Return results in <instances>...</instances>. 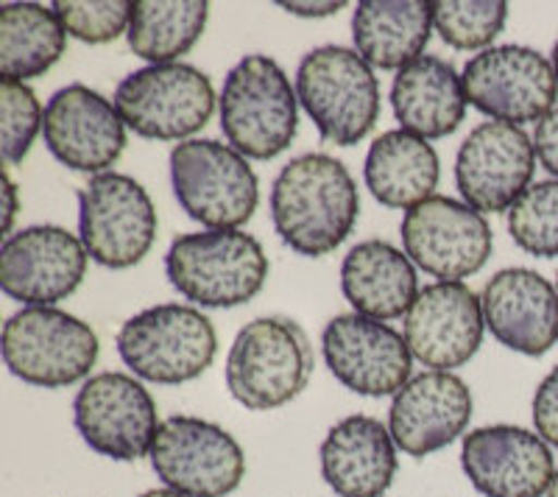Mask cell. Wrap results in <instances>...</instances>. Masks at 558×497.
Returning <instances> with one entry per match:
<instances>
[{
  "mask_svg": "<svg viewBox=\"0 0 558 497\" xmlns=\"http://www.w3.org/2000/svg\"><path fill=\"white\" fill-rule=\"evenodd\" d=\"M361 216V193L341 160L302 154L277 173L271 185V221L279 241L302 257L336 252Z\"/></svg>",
  "mask_w": 558,
  "mask_h": 497,
  "instance_id": "6da1fadb",
  "label": "cell"
},
{
  "mask_svg": "<svg viewBox=\"0 0 558 497\" xmlns=\"http://www.w3.org/2000/svg\"><path fill=\"white\" fill-rule=\"evenodd\" d=\"M221 132L246 160H274L299 129V96L271 57L252 53L227 73L218 98Z\"/></svg>",
  "mask_w": 558,
  "mask_h": 497,
  "instance_id": "7a4b0ae2",
  "label": "cell"
},
{
  "mask_svg": "<svg viewBox=\"0 0 558 497\" xmlns=\"http://www.w3.org/2000/svg\"><path fill=\"white\" fill-rule=\"evenodd\" d=\"M316 352L302 325L263 316L243 327L227 355V389L248 411H274L311 383Z\"/></svg>",
  "mask_w": 558,
  "mask_h": 497,
  "instance_id": "3957f363",
  "label": "cell"
},
{
  "mask_svg": "<svg viewBox=\"0 0 558 497\" xmlns=\"http://www.w3.org/2000/svg\"><path fill=\"white\" fill-rule=\"evenodd\" d=\"M168 282L202 307H238L252 302L268 280L260 241L241 230L187 232L166 255Z\"/></svg>",
  "mask_w": 558,
  "mask_h": 497,
  "instance_id": "277c9868",
  "label": "cell"
},
{
  "mask_svg": "<svg viewBox=\"0 0 558 497\" xmlns=\"http://www.w3.org/2000/svg\"><path fill=\"white\" fill-rule=\"evenodd\" d=\"M296 96L322 141L347 148L375 129L380 82L363 57L343 45L313 48L296 68Z\"/></svg>",
  "mask_w": 558,
  "mask_h": 497,
  "instance_id": "5b68a950",
  "label": "cell"
},
{
  "mask_svg": "<svg viewBox=\"0 0 558 497\" xmlns=\"http://www.w3.org/2000/svg\"><path fill=\"white\" fill-rule=\"evenodd\" d=\"M118 352L140 380L179 386L202 377L218 352V332L202 311L166 302L134 313L118 330Z\"/></svg>",
  "mask_w": 558,
  "mask_h": 497,
  "instance_id": "8992f818",
  "label": "cell"
},
{
  "mask_svg": "<svg viewBox=\"0 0 558 497\" xmlns=\"http://www.w3.org/2000/svg\"><path fill=\"white\" fill-rule=\"evenodd\" d=\"M171 185L179 207L209 230H238L260 205L257 173L246 157L209 137L173 146Z\"/></svg>",
  "mask_w": 558,
  "mask_h": 497,
  "instance_id": "52a82bcc",
  "label": "cell"
},
{
  "mask_svg": "<svg viewBox=\"0 0 558 497\" xmlns=\"http://www.w3.org/2000/svg\"><path fill=\"white\" fill-rule=\"evenodd\" d=\"M96 330L59 307H23L3 325V361L28 386L62 389L84 380L96 366Z\"/></svg>",
  "mask_w": 558,
  "mask_h": 497,
  "instance_id": "ba28073f",
  "label": "cell"
},
{
  "mask_svg": "<svg viewBox=\"0 0 558 497\" xmlns=\"http://www.w3.org/2000/svg\"><path fill=\"white\" fill-rule=\"evenodd\" d=\"M114 107L140 137L184 143L213 118L216 89L193 64H146L118 84Z\"/></svg>",
  "mask_w": 558,
  "mask_h": 497,
  "instance_id": "9c48e42d",
  "label": "cell"
},
{
  "mask_svg": "<svg viewBox=\"0 0 558 497\" xmlns=\"http://www.w3.org/2000/svg\"><path fill=\"white\" fill-rule=\"evenodd\" d=\"M78 238L104 268H132L157 241V210L148 191L126 173H98L78 191Z\"/></svg>",
  "mask_w": 558,
  "mask_h": 497,
  "instance_id": "30bf717a",
  "label": "cell"
},
{
  "mask_svg": "<svg viewBox=\"0 0 558 497\" xmlns=\"http://www.w3.org/2000/svg\"><path fill=\"white\" fill-rule=\"evenodd\" d=\"M148 456L157 478L184 497H227L246 475L235 436L202 416H168Z\"/></svg>",
  "mask_w": 558,
  "mask_h": 497,
  "instance_id": "8fae6325",
  "label": "cell"
},
{
  "mask_svg": "<svg viewBox=\"0 0 558 497\" xmlns=\"http://www.w3.org/2000/svg\"><path fill=\"white\" fill-rule=\"evenodd\" d=\"M466 101L502 123H536L556 107L558 78L553 62L525 45H492L463 64Z\"/></svg>",
  "mask_w": 558,
  "mask_h": 497,
  "instance_id": "7c38bea8",
  "label": "cell"
},
{
  "mask_svg": "<svg viewBox=\"0 0 558 497\" xmlns=\"http://www.w3.org/2000/svg\"><path fill=\"white\" fill-rule=\"evenodd\" d=\"M73 422L84 445L112 461H137L151 453L162 425L151 391L123 372L87 377L73 400Z\"/></svg>",
  "mask_w": 558,
  "mask_h": 497,
  "instance_id": "4fadbf2b",
  "label": "cell"
},
{
  "mask_svg": "<svg viewBox=\"0 0 558 497\" xmlns=\"http://www.w3.org/2000/svg\"><path fill=\"white\" fill-rule=\"evenodd\" d=\"M400 235L413 266L438 277V282L477 275L495 246L483 213L450 196H430L405 210Z\"/></svg>",
  "mask_w": 558,
  "mask_h": 497,
  "instance_id": "5bb4252c",
  "label": "cell"
},
{
  "mask_svg": "<svg viewBox=\"0 0 558 497\" xmlns=\"http://www.w3.org/2000/svg\"><path fill=\"white\" fill-rule=\"evenodd\" d=\"M82 238L53 223L17 230L0 248V288L28 307H53L68 300L87 275Z\"/></svg>",
  "mask_w": 558,
  "mask_h": 497,
  "instance_id": "9a60e30c",
  "label": "cell"
},
{
  "mask_svg": "<svg viewBox=\"0 0 558 497\" xmlns=\"http://www.w3.org/2000/svg\"><path fill=\"white\" fill-rule=\"evenodd\" d=\"M332 377L361 397H388L411 380L413 355L402 332L361 313H341L322 332Z\"/></svg>",
  "mask_w": 558,
  "mask_h": 497,
  "instance_id": "2e32d148",
  "label": "cell"
},
{
  "mask_svg": "<svg viewBox=\"0 0 558 497\" xmlns=\"http://www.w3.org/2000/svg\"><path fill=\"white\" fill-rule=\"evenodd\" d=\"M43 137L64 168L107 173L126 151V123L114 101L87 84H68L45 104Z\"/></svg>",
  "mask_w": 558,
  "mask_h": 497,
  "instance_id": "e0dca14e",
  "label": "cell"
},
{
  "mask_svg": "<svg viewBox=\"0 0 558 497\" xmlns=\"http://www.w3.org/2000/svg\"><path fill=\"white\" fill-rule=\"evenodd\" d=\"M536 148L525 129L486 121L466 134L456 157V185L477 213H506L531 187Z\"/></svg>",
  "mask_w": 558,
  "mask_h": 497,
  "instance_id": "ac0fdd59",
  "label": "cell"
},
{
  "mask_svg": "<svg viewBox=\"0 0 558 497\" xmlns=\"http://www.w3.org/2000/svg\"><path fill=\"white\" fill-rule=\"evenodd\" d=\"M463 475L486 497H542L550 492L556 464L539 434L517 425L470 431L461 445Z\"/></svg>",
  "mask_w": 558,
  "mask_h": 497,
  "instance_id": "d6986e66",
  "label": "cell"
},
{
  "mask_svg": "<svg viewBox=\"0 0 558 497\" xmlns=\"http://www.w3.org/2000/svg\"><path fill=\"white\" fill-rule=\"evenodd\" d=\"M483 305L463 282H433L405 316V341L416 361L450 372L475 357L483 341Z\"/></svg>",
  "mask_w": 558,
  "mask_h": 497,
  "instance_id": "ffe728a7",
  "label": "cell"
},
{
  "mask_svg": "<svg viewBox=\"0 0 558 497\" xmlns=\"http://www.w3.org/2000/svg\"><path fill=\"white\" fill-rule=\"evenodd\" d=\"M472 420L470 386L452 372H422L411 377L391 400L388 431L393 445L405 456H425L445 450L466 431Z\"/></svg>",
  "mask_w": 558,
  "mask_h": 497,
  "instance_id": "44dd1931",
  "label": "cell"
},
{
  "mask_svg": "<svg viewBox=\"0 0 558 497\" xmlns=\"http://www.w3.org/2000/svg\"><path fill=\"white\" fill-rule=\"evenodd\" d=\"M492 336L520 355L539 357L558 344V291L533 268H502L481 293Z\"/></svg>",
  "mask_w": 558,
  "mask_h": 497,
  "instance_id": "7402d4cb",
  "label": "cell"
},
{
  "mask_svg": "<svg viewBox=\"0 0 558 497\" xmlns=\"http://www.w3.org/2000/svg\"><path fill=\"white\" fill-rule=\"evenodd\" d=\"M391 431L380 420L355 414L330 427L322 441V478L338 497H383L397 475Z\"/></svg>",
  "mask_w": 558,
  "mask_h": 497,
  "instance_id": "603a6c76",
  "label": "cell"
},
{
  "mask_svg": "<svg viewBox=\"0 0 558 497\" xmlns=\"http://www.w3.org/2000/svg\"><path fill=\"white\" fill-rule=\"evenodd\" d=\"M463 78L441 57H418L402 68L391 84V107L402 129L425 141L456 132L466 118Z\"/></svg>",
  "mask_w": 558,
  "mask_h": 497,
  "instance_id": "cb8c5ba5",
  "label": "cell"
},
{
  "mask_svg": "<svg viewBox=\"0 0 558 497\" xmlns=\"http://www.w3.org/2000/svg\"><path fill=\"white\" fill-rule=\"evenodd\" d=\"M341 291L352 311L368 319H400L418 296L416 266L388 241H363L341 263Z\"/></svg>",
  "mask_w": 558,
  "mask_h": 497,
  "instance_id": "d4e9b609",
  "label": "cell"
},
{
  "mask_svg": "<svg viewBox=\"0 0 558 497\" xmlns=\"http://www.w3.org/2000/svg\"><path fill=\"white\" fill-rule=\"evenodd\" d=\"M430 3L418 0H361L352 14V39L368 68L397 71L425 57L430 43Z\"/></svg>",
  "mask_w": 558,
  "mask_h": 497,
  "instance_id": "484cf974",
  "label": "cell"
},
{
  "mask_svg": "<svg viewBox=\"0 0 558 497\" xmlns=\"http://www.w3.org/2000/svg\"><path fill=\"white\" fill-rule=\"evenodd\" d=\"M441 177L438 154L430 141L393 129L380 134L366 154L363 179L383 207L411 210L433 196Z\"/></svg>",
  "mask_w": 558,
  "mask_h": 497,
  "instance_id": "4316f807",
  "label": "cell"
},
{
  "mask_svg": "<svg viewBox=\"0 0 558 497\" xmlns=\"http://www.w3.org/2000/svg\"><path fill=\"white\" fill-rule=\"evenodd\" d=\"M68 32L53 9L39 3L0 7V73L9 82L39 78L62 59Z\"/></svg>",
  "mask_w": 558,
  "mask_h": 497,
  "instance_id": "83f0119b",
  "label": "cell"
},
{
  "mask_svg": "<svg viewBox=\"0 0 558 497\" xmlns=\"http://www.w3.org/2000/svg\"><path fill=\"white\" fill-rule=\"evenodd\" d=\"M207 3H134L129 23V48L148 64H171L191 51L207 28Z\"/></svg>",
  "mask_w": 558,
  "mask_h": 497,
  "instance_id": "f1b7e54d",
  "label": "cell"
},
{
  "mask_svg": "<svg viewBox=\"0 0 558 497\" xmlns=\"http://www.w3.org/2000/svg\"><path fill=\"white\" fill-rule=\"evenodd\" d=\"M433 28L456 51H486L508 20L502 0H436L430 3Z\"/></svg>",
  "mask_w": 558,
  "mask_h": 497,
  "instance_id": "f546056e",
  "label": "cell"
},
{
  "mask_svg": "<svg viewBox=\"0 0 558 497\" xmlns=\"http://www.w3.org/2000/svg\"><path fill=\"white\" fill-rule=\"evenodd\" d=\"M508 232L533 257H558V179L536 182L508 210Z\"/></svg>",
  "mask_w": 558,
  "mask_h": 497,
  "instance_id": "4dcf8cb0",
  "label": "cell"
},
{
  "mask_svg": "<svg viewBox=\"0 0 558 497\" xmlns=\"http://www.w3.org/2000/svg\"><path fill=\"white\" fill-rule=\"evenodd\" d=\"M0 116H3V166L12 168L26 160L37 134L43 132L45 109L34 89L23 82H0Z\"/></svg>",
  "mask_w": 558,
  "mask_h": 497,
  "instance_id": "1f68e13d",
  "label": "cell"
},
{
  "mask_svg": "<svg viewBox=\"0 0 558 497\" xmlns=\"http://www.w3.org/2000/svg\"><path fill=\"white\" fill-rule=\"evenodd\" d=\"M53 12L62 20L64 32L70 37L89 45H104L129 32L134 3L126 0H104V3H64L57 0Z\"/></svg>",
  "mask_w": 558,
  "mask_h": 497,
  "instance_id": "d6a6232c",
  "label": "cell"
},
{
  "mask_svg": "<svg viewBox=\"0 0 558 497\" xmlns=\"http://www.w3.org/2000/svg\"><path fill=\"white\" fill-rule=\"evenodd\" d=\"M533 425L547 445L558 447V366L533 395Z\"/></svg>",
  "mask_w": 558,
  "mask_h": 497,
  "instance_id": "836d02e7",
  "label": "cell"
},
{
  "mask_svg": "<svg viewBox=\"0 0 558 497\" xmlns=\"http://www.w3.org/2000/svg\"><path fill=\"white\" fill-rule=\"evenodd\" d=\"M533 148H536V157H539L542 168L553 179H558V109H553L550 116L536 123Z\"/></svg>",
  "mask_w": 558,
  "mask_h": 497,
  "instance_id": "e575fe53",
  "label": "cell"
},
{
  "mask_svg": "<svg viewBox=\"0 0 558 497\" xmlns=\"http://www.w3.org/2000/svg\"><path fill=\"white\" fill-rule=\"evenodd\" d=\"M279 7L286 9L288 14H296V17H307V20H318V17H332V14H338L341 9H347V3L343 0H324V3H279Z\"/></svg>",
  "mask_w": 558,
  "mask_h": 497,
  "instance_id": "d590c367",
  "label": "cell"
},
{
  "mask_svg": "<svg viewBox=\"0 0 558 497\" xmlns=\"http://www.w3.org/2000/svg\"><path fill=\"white\" fill-rule=\"evenodd\" d=\"M17 185L12 182V177L7 173V238L12 235V223L14 216H17Z\"/></svg>",
  "mask_w": 558,
  "mask_h": 497,
  "instance_id": "8d00e7d4",
  "label": "cell"
},
{
  "mask_svg": "<svg viewBox=\"0 0 558 497\" xmlns=\"http://www.w3.org/2000/svg\"><path fill=\"white\" fill-rule=\"evenodd\" d=\"M140 497H184V495H179V492H173V489H148V492H143V495Z\"/></svg>",
  "mask_w": 558,
  "mask_h": 497,
  "instance_id": "74e56055",
  "label": "cell"
},
{
  "mask_svg": "<svg viewBox=\"0 0 558 497\" xmlns=\"http://www.w3.org/2000/svg\"><path fill=\"white\" fill-rule=\"evenodd\" d=\"M547 497H558V470L556 475H553V484H550V492H547Z\"/></svg>",
  "mask_w": 558,
  "mask_h": 497,
  "instance_id": "f35d334b",
  "label": "cell"
},
{
  "mask_svg": "<svg viewBox=\"0 0 558 497\" xmlns=\"http://www.w3.org/2000/svg\"><path fill=\"white\" fill-rule=\"evenodd\" d=\"M553 71H556V78H558V39L556 45H553Z\"/></svg>",
  "mask_w": 558,
  "mask_h": 497,
  "instance_id": "ab89813d",
  "label": "cell"
},
{
  "mask_svg": "<svg viewBox=\"0 0 558 497\" xmlns=\"http://www.w3.org/2000/svg\"><path fill=\"white\" fill-rule=\"evenodd\" d=\"M556 291H558V275H556Z\"/></svg>",
  "mask_w": 558,
  "mask_h": 497,
  "instance_id": "60d3db41",
  "label": "cell"
}]
</instances>
